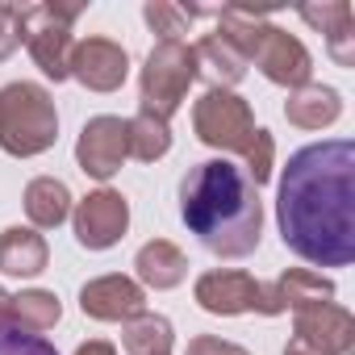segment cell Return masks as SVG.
I'll use <instances>...</instances> for the list:
<instances>
[{
	"mask_svg": "<svg viewBox=\"0 0 355 355\" xmlns=\"http://www.w3.org/2000/svg\"><path fill=\"white\" fill-rule=\"evenodd\" d=\"M76 355H117V347H113V343H105V338H88V343H80V347H76Z\"/></svg>",
	"mask_w": 355,
	"mask_h": 355,
	"instance_id": "f546056e",
	"label": "cell"
},
{
	"mask_svg": "<svg viewBox=\"0 0 355 355\" xmlns=\"http://www.w3.org/2000/svg\"><path fill=\"white\" fill-rule=\"evenodd\" d=\"M21 205H26V218H30L34 230H59L71 218L76 197H71V189L59 180V175H34V180L26 184Z\"/></svg>",
	"mask_w": 355,
	"mask_h": 355,
	"instance_id": "e0dca14e",
	"label": "cell"
},
{
	"mask_svg": "<svg viewBox=\"0 0 355 355\" xmlns=\"http://www.w3.org/2000/svg\"><path fill=\"white\" fill-rule=\"evenodd\" d=\"M180 218L218 259H247L263 239V201L230 159H201L180 180Z\"/></svg>",
	"mask_w": 355,
	"mask_h": 355,
	"instance_id": "7a4b0ae2",
	"label": "cell"
},
{
	"mask_svg": "<svg viewBox=\"0 0 355 355\" xmlns=\"http://www.w3.org/2000/svg\"><path fill=\"white\" fill-rule=\"evenodd\" d=\"M197 80V63H193V46L189 42H155L142 71H138V113H150L159 121H171L180 113L189 88Z\"/></svg>",
	"mask_w": 355,
	"mask_h": 355,
	"instance_id": "277c9868",
	"label": "cell"
},
{
	"mask_svg": "<svg viewBox=\"0 0 355 355\" xmlns=\"http://www.w3.org/2000/svg\"><path fill=\"white\" fill-rule=\"evenodd\" d=\"M63 318V301L51 288H21L9 301V330L13 334H34L42 338L46 330H55Z\"/></svg>",
	"mask_w": 355,
	"mask_h": 355,
	"instance_id": "d6986e66",
	"label": "cell"
},
{
	"mask_svg": "<svg viewBox=\"0 0 355 355\" xmlns=\"http://www.w3.org/2000/svg\"><path fill=\"white\" fill-rule=\"evenodd\" d=\"M351 17H355V13H351L347 0H322V5H305V9H301V21L313 26L318 34H334V30L347 26Z\"/></svg>",
	"mask_w": 355,
	"mask_h": 355,
	"instance_id": "d4e9b609",
	"label": "cell"
},
{
	"mask_svg": "<svg viewBox=\"0 0 355 355\" xmlns=\"http://www.w3.org/2000/svg\"><path fill=\"white\" fill-rule=\"evenodd\" d=\"M193 63H197V80H205L218 92H234V84H243V76H247V55L230 38H222L218 30L197 38Z\"/></svg>",
	"mask_w": 355,
	"mask_h": 355,
	"instance_id": "5bb4252c",
	"label": "cell"
},
{
	"mask_svg": "<svg viewBox=\"0 0 355 355\" xmlns=\"http://www.w3.org/2000/svg\"><path fill=\"white\" fill-rule=\"evenodd\" d=\"M59 142L55 96L34 80H13L0 88V150L13 159L46 155Z\"/></svg>",
	"mask_w": 355,
	"mask_h": 355,
	"instance_id": "3957f363",
	"label": "cell"
},
{
	"mask_svg": "<svg viewBox=\"0 0 355 355\" xmlns=\"http://www.w3.org/2000/svg\"><path fill=\"white\" fill-rule=\"evenodd\" d=\"M9 301H13V293L0 288V334H9Z\"/></svg>",
	"mask_w": 355,
	"mask_h": 355,
	"instance_id": "4dcf8cb0",
	"label": "cell"
},
{
	"mask_svg": "<svg viewBox=\"0 0 355 355\" xmlns=\"http://www.w3.org/2000/svg\"><path fill=\"white\" fill-rule=\"evenodd\" d=\"M189 276V255L175 247L171 239H150L138 247L134 255V280L142 288H155V293H167L175 284H184Z\"/></svg>",
	"mask_w": 355,
	"mask_h": 355,
	"instance_id": "9a60e30c",
	"label": "cell"
},
{
	"mask_svg": "<svg viewBox=\"0 0 355 355\" xmlns=\"http://www.w3.org/2000/svg\"><path fill=\"white\" fill-rule=\"evenodd\" d=\"M276 226L284 247L313 268H347L355 259V142L330 138L288 155Z\"/></svg>",
	"mask_w": 355,
	"mask_h": 355,
	"instance_id": "6da1fadb",
	"label": "cell"
},
{
	"mask_svg": "<svg viewBox=\"0 0 355 355\" xmlns=\"http://www.w3.org/2000/svg\"><path fill=\"white\" fill-rule=\"evenodd\" d=\"M84 5H26L21 9V46L30 51V59L38 63V71L55 84L71 80V51H76V34L71 26L80 21Z\"/></svg>",
	"mask_w": 355,
	"mask_h": 355,
	"instance_id": "5b68a950",
	"label": "cell"
},
{
	"mask_svg": "<svg viewBox=\"0 0 355 355\" xmlns=\"http://www.w3.org/2000/svg\"><path fill=\"white\" fill-rule=\"evenodd\" d=\"M51 263V247L34 226H9L0 230V272L17 276V280H34L42 276Z\"/></svg>",
	"mask_w": 355,
	"mask_h": 355,
	"instance_id": "2e32d148",
	"label": "cell"
},
{
	"mask_svg": "<svg viewBox=\"0 0 355 355\" xmlns=\"http://www.w3.org/2000/svg\"><path fill=\"white\" fill-rule=\"evenodd\" d=\"M130 159V146H125V117H113V113H101V117H88L80 138H76V163L84 175L109 184L113 175L121 171V163Z\"/></svg>",
	"mask_w": 355,
	"mask_h": 355,
	"instance_id": "9c48e42d",
	"label": "cell"
},
{
	"mask_svg": "<svg viewBox=\"0 0 355 355\" xmlns=\"http://www.w3.org/2000/svg\"><path fill=\"white\" fill-rule=\"evenodd\" d=\"M259 284L251 272L239 268H209L193 284V301L214 313V318H239V313H259Z\"/></svg>",
	"mask_w": 355,
	"mask_h": 355,
	"instance_id": "30bf717a",
	"label": "cell"
},
{
	"mask_svg": "<svg viewBox=\"0 0 355 355\" xmlns=\"http://www.w3.org/2000/svg\"><path fill=\"white\" fill-rule=\"evenodd\" d=\"M326 55L338 67H355V17L347 26H338L334 34H326Z\"/></svg>",
	"mask_w": 355,
	"mask_h": 355,
	"instance_id": "4316f807",
	"label": "cell"
},
{
	"mask_svg": "<svg viewBox=\"0 0 355 355\" xmlns=\"http://www.w3.org/2000/svg\"><path fill=\"white\" fill-rule=\"evenodd\" d=\"M67 76L76 84H84L88 92H117L130 76V55L113 38H80L71 51Z\"/></svg>",
	"mask_w": 355,
	"mask_h": 355,
	"instance_id": "8fae6325",
	"label": "cell"
},
{
	"mask_svg": "<svg viewBox=\"0 0 355 355\" xmlns=\"http://www.w3.org/2000/svg\"><path fill=\"white\" fill-rule=\"evenodd\" d=\"M243 171H247V180L255 184V189H263L268 180H272V171H276V138H272V130H263V125H255V138H251V146L243 150Z\"/></svg>",
	"mask_w": 355,
	"mask_h": 355,
	"instance_id": "cb8c5ba5",
	"label": "cell"
},
{
	"mask_svg": "<svg viewBox=\"0 0 355 355\" xmlns=\"http://www.w3.org/2000/svg\"><path fill=\"white\" fill-rule=\"evenodd\" d=\"M0 355H59L46 338H34V334H0Z\"/></svg>",
	"mask_w": 355,
	"mask_h": 355,
	"instance_id": "83f0119b",
	"label": "cell"
},
{
	"mask_svg": "<svg viewBox=\"0 0 355 355\" xmlns=\"http://www.w3.org/2000/svg\"><path fill=\"white\" fill-rule=\"evenodd\" d=\"M125 146H130V159L159 163L171 150V125L150 113H134V117H125Z\"/></svg>",
	"mask_w": 355,
	"mask_h": 355,
	"instance_id": "7402d4cb",
	"label": "cell"
},
{
	"mask_svg": "<svg viewBox=\"0 0 355 355\" xmlns=\"http://www.w3.org/2000/svg\"><path fill=\"white\" fill-rule=\"evenodd\" d=\"M284 355H322V351H313V347H305V343L288 338V343H284Z\"/></svg>",
	"mask_w": 355,
	"mask_h": 355,
	"instance_id": "1f68e13d",
	"label": "cell"
},
{
	"mask_svg": "<svg viewBox=\"0 0 355 355\" xmlns=\"http://www.w3.org/2000/svg\"><path fill=\"white\" fill-rule=\"evenodd\" d=\"M193 134L222 150V155H243L255 138V113L239 92H218L209 88L197 105H193Z\"/></svg>",
	"mask_w": 355,
	"mask_h": 355,
	"instance_id": "8992f818",
	"label": "cell"
},
{
	"mask_svg": "<svg viewBox=\"0 0 355 355\" xmlns=\"http://www.w3.org/2000/svg\"><path fill=\"white\" fill-rule=\"evenodd\" d=\"M21 46V5H0V63Z\"/></svg>",
	"mask_w": 355,
	"mask_h": 355,
	"instance_id": "484cf974",
	"label": "cell"
},
{
	"mask_svg": "<svg viewBox=\"0 0 355 355\" xmlns=\"http://www.w3.org/2000/svg\"><path fill=\"white\" fill-rule=\"evenodd\" d=\"M121 347L125 355H171L175 347V330L163 313H138L121 326Z\"/></svg>",
	"mask_w": 355,
	"mask_h": 355,
	"instance_id": "ffe728a7",
	"label": "cell"
},
{
	"mask_svg": "<svg viewBox=\"0 0 355 355\" xmlns=\"http://www.w3.org/2000/svg\"><path fill=\"white\" fill-rule=\"evenodd\" d=\"M284 117L297 130H326L343 117V92L330 88V84H305L297 92H288Z\"/></svg>",
	"mask_w": 355,
	"mask_h": 355,
	"instance_id": "ac0fdd59",
	"label": "cell"
},
{
	"mask_svg": "<svg viewBox=\"0 0 355 355\" xmlns=\"http://www.w3.org/2000/svg\"><path fill=\"white\" fill-rule=\"evenodd\" d=\"M80 309L92 322H121L125 326L130 318L146 313V288L134 276L109 272V276H96L80 288Z\"/></svg>",
	"mask_w": 355,
	"mask_h": 355,
	"instance_id": "7c38bea8",
	"label": "cell"
},
{
	"mask_svg": "<svg viewBox=\"0 0 355 355\" xmlns=\"http://www.w3.org/2000/svg\"><path fill=\"white\" fill-rule=\"evenodd\" d=\"M71 230L84 251H109L130 230V201L117 189H96L71 205Z\"/></svg>",
	"mask_w": 355,
	"mask_h": 355,
	"instance_id": "52a82bcc",
	"label": "cell"
},
{
	"mask_svg": "<svg viewBox=\"0 0 355 355\" xmlns=\"http://www.w3.org/2000/svg\"><path fill=\"white\" fill-rule=\"evenodd\" d=\"M293 338L322 351V355H351L355 347V322L343 305L322 301V305H305L293 309Z\"/></svg>",
	"mask_w": 355,
	"mask_h": 355,
	"instance_id": "4fadbf2b",
	"label": "cell"
},
{
	"mask_svg": "<svg viewBox=\"0 0 355 355\" xmlns=\"http://www.w3.org/2000/svg\"><path fill=\"white\" fill-rule=\"evenodd\" d=\"M272 284H276L284 309H305V305L334 301V280L322 276V272H309V268H288V272H280Z\"/></svg>",
	"mask_w": 355,
	"mask_h": 355,
	"instance_id": "44dd1931",
	"label": "cell"
},
{
	"mask_svg": "<svg viewBox=\"0 0 355 355\" xmlns=\"http://www.w3.org/2000/svg\"><path fill=\"white\" fill-rule=\"evenodd\" d=\"M251 63H259L263 80L288 88V92L313 84V55L305 51L301 38H293L288 30H280V26H272V21L263 26L259 42H255V51H251Z\"/></svg>",
	"mask_w": 355,
	"mask_h": 355,
	"instance_id": "ba28073f",
	"label": "cell"
},
{
	"mask_svg": "<svg viewBox=\"0 0 355 355\" xmlns=\"http://www.w3.org/2000/svg\"><path fill=\"white\" fill-rule=\"evenodd\" d=\"M205 9H184L171 0H146L142 5V21L159 34V42H180V34H189L193 17H201Z\"/></svg>",
	"mask_w": 355,
	"mask_h": 355,
	"instance_id": "603a6c76",
	"label": "cell"
},
{
	"mask_svg": "<svg viewBox=\"0 0 355 355\" xmlns=\"http://www.w3.org/2000/svg\"><path fill=\"white\" fill-rule=\"evenodd\" d=\"M184 355H251V351L230 338H218V334H197V338H189Z\"/></svg>",
	"mask_w": 355,
	"mask_h": 355,
	"instance_id": "f1b7e54d",
	"label": "cell"
}]
</instances>
